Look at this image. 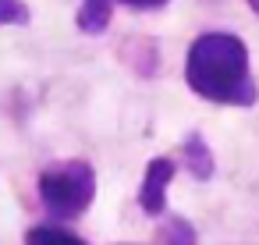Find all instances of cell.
Returning <instances> with one entry per match:
<instances>
[{
	"label": "cell",
	"mask_w": 259,
	"mask_h": 245,
	"mask_svg": "<svg viewBox=\"0 0 259 245\" xmlns=\"http://www.w3.org/2000/svg\"><path fill=\"white\" fill-rule=\"evenodd\" d=\"M185 78L195 96L224 107H252L259 89L248 64V47L231 32H206L192 43Z\"/></svg>",
	"instance_id": "obj_1"
},
{
	"label": "cell",
	"mask_w": 259,
	"mask_h": 245,
	"mask_svg": "<svg viewBox=\"0 0 259 245\" xmlns=\"http://www.w3.org/2000/svg\"><path fill=\"white\" fill-rule=\"evenodd\" d=\"M39 199L54 217H78L96 199V171L85 160L47 167L39 174Z\"/></svg>",
	"instance_id": "obj_2"
},
{
	"label": "cell",
	"mask_w": 259,
	"mask_h": 245,
	"mask_svg": "<svg viewBox=\"0 0 259 245\" xmlns=\"http://www.w3.org/2000/svg\"><path fill=\"white\" fill-rule=\"evenodd\" d=\"M170 178H174V160H167V156L149 160V167L142 174V188H139V206L149 217H160L167 210V185H170Z\"/></svg>",
	"instance_id": "obj_3"
},
{
	"label": "cell",
	"mask_w": 259,
	"mask_h": 245,
	"mask_svg": "<svg viewBox=\"0 0 259 245\" xmlns=\"http://www.w3.org/2000/svg\"><path fill=\"white\" fill-rule=\"evenodd\" d=\"M181 164L188 167V174H192L195 181H209V178H213V153H209V146H206V139H202L199 132H192V135L185 139V146H181Z\"/></svg>",
	"instance_id": "obj_4"
},
{
	"label": "cell",
	"mask_w": 259,
	"mask_h": 245,
	"mask_svg": "<svg viewBox=\"0 0 259 245\" xmlns=\"http://www.w3.org/2000/svg\"><path fill=\"white\" fill-rule=\"evenodd\" d=\"M110 15H114V0H82V8H78V29L85 36H100V32H107Z\"/></svg>",
	"instance_id": "obj_5"
},
{
	"label": "cell",
	"mask_w": 259,
	"mask_h": 245,
	"mask_svg": "<svg viewBox=\"0 0 259 245\" xmlns=\"http://www.w3.org/2000/svg\"><path fill=\"white\" fill-rule=\"evenodd\" d=\"M156 245H199V234H195L192 220H185V217H170V220L160 227Z\"/></svg>",
	"instance_id": "obj_6"
},
{
	"label": "cell",
	"mask_w": 259,
	"mask_h": 245,
	"mask_svg": "<svg viewBox=\"0 0 259 245\" xmlns=\"http://www.w3.org/2000/svg\"><path fill=\"white\" fill-rule=\"evenodd\" d=\"M25 245H85L78 234L64 231V227H54V224H39V227H29L25 234Z\"/></svg>",
	"instance_id": "obj_7"
},
{
	"label": "cell",
	"mask_w": 259,
	"mask_h": 245,
	"mask_svg": "<svg viewBox=\"0 0 259 245\" xmlns=\"http://www.w3.org/2000/svg\"><path fill=\"white\" fill-rule=\"evenodd\" d=\"M0 25H29V8L22 0H0Z\"/></svg>",
	"instance_id": "obj_8"
},
{
	"label": "cell",
	"mask_w": 259,
	"mask_h": 245,
	"mask_svg": "<svg viewBox=\"0 0 259 245\" xmlns=\"http://www.w3.org/2000/svg\"><path fill=\"white\" fill-rule=\"evenodd\" d=\"M114 4H128V8H142V11H149V8H163L167 0H114Z\"/></svg>",
	"instance_id": "obj_9"
},
{
	"label": "cell",
	"mask_w": 259,
	"mask_h": 245,
	"mask_svg": "<svg viewBox=\"0 0 259 245\" xmlns=\"http://www.w3.org/2000/svg\"><path fill=\"white\" fill-rule=\"evenodd\" d=\"M248 8H252V11H255V15H259V0H248Z\"/></svg>",
	"instance_id": "obj_10"
}]
</instances>
